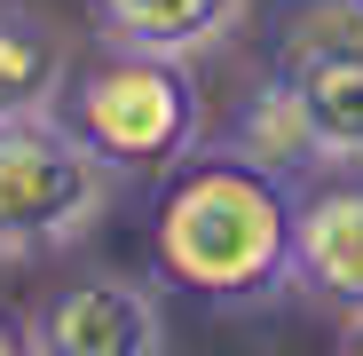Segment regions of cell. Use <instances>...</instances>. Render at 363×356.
<instances>
[{
  "label": "cell",
  "instance_id": "obj_1",
  "mask_svg": "<svg viewBox=\"0 0 363 356\" xmlns=\"http://www.w3.org/2000/svg\"><path fill=\"white\" fill-rule=\"evenodd\" d=\"M300 254V183L245 151L182 158L150 198V269L213 309H269L292 293Z\"/></svg>",
  "mask_w": 363,
  "mask_h": 356
},
{
  "label": "cell",
  "instance_id": "obj_2",
  "mask_svg": "<svg viewBox=\"0 0 363 356\" xmlns=\"http://www.w3.org/2000/svg\"><path fill=\"white\" fill-rule=\"evenodd\" d=\"M55 119L127 183V174H174L182 158L206 151V95L190 64L174 55H135V48H103L87 72H72Z\"/></svg>",
  "mask_w": 363,
  "mask_h": 356
},
{
  "label": "cell",
  "instance_id": "obj_3",
  "mask_svg": "<svg viewBox=\"0 0 363 356\" xmlns=\"http://www.w3.org/2000/svg\"><path fill=\"white\" fill-rule=\"evenodd\" d=\"M118 174L64 127L55 111L0 127V261L64 254L111 214Z\"/></svg>",
  "mask_w": 363,
  "mask_h": 356
},
{
  "label": "cell",
  "instance_id": "obj_4",
  "mask_svg": "<svg viewBox=\"0 0 363 356\" xmlns=\"http://www.w3.org/2000/svg\"><path fill=\"white\" fill-rule=\"evenodd\" d=\"M269 80L300 103L324 166H363V9L355 0H277Z\"/></svg>",
  "mask_w": 363,
  "mask_h": 356
},
{
  "label": "cell",
  "instance_id": "obj_5",
  "mask_svg": "<svg viewBox=\"0 0 363 356\" xmlns=\"http://www.w3.org/2000/svg\"><path fill=\"white\" fill-rule=\"evenodd\" d=\"M40 356H166V309L143 277H79L32 317Z\"/></svg>",
  "mask_w": 363,
  "mask_h": 356
},
{
  "label": "cell",
  "instance_id": "obj_6",
  "mask_svg": "<svg viewBox=\"0 0 363 356\" xmlns=\"http://www.w3.org/2000/svg\"><path fill=\"white\" fill-rule=\"evenodd\" d=\"M292 293L363 317V174H324L300 183V254H292Z\"/></svg>",
  "mask_w": 363,
  "mask_h": 356
},
{
  "label": "cell",
  "instance_id": "obj_7",
  "mask_svg": "<svg viewBox=\"0 0 363 356\" xmlns=\"http://www.w3.org/2000/svg\"><path fill=\"white\" fill-rule=\"evenodd\" d=\"M245 9L253 0H95V32H103V48L198 64L245 24Z\"/></svg>",
  "mask_w": 363,
  "mask_h": 356
},
{
  "label": "cell",
  "instance_id": "obj_8",
  "mask_svg": "<svg viewBox=\"0 0 363 356\" xmlns=\"http://www.w3.org/2000/svg\"><path fill=\"white\" fill-rule=\"evenodd\" d=\"M72 87L64 72V40H55L32 9H0V127L32 111H55Z\"/></svg>",
  "mask_w": 363,
  "mask_h": 356
},
{
  "label": "cell",
  "instance_id": "obj_9",
  "mask_svg": "<svg viewBox=\"0 0 363 356\" xmlns=\"http://www.w3.org/2000/svg\"><path fill=\"white\" fill-rule=\"evenodd\" d=\"M0 356H40V348H32V325L9 317V309H0Z\"/></svg>",
  "mask_w": 363,
  "mask_h": 356
},
{
  "label": "cell",
  "instance_id": "obj_10",
  "mask_svg": "<svg viewBox=\"0 0 363 356\" xmlns=\"http://www.w3.org/2000/svg\"><path fill=\"white\" fill-rule=\"evenodd\" d=\"M332 356H363V317H347V333H340V348Z\"/></svg>",
  "mask_w": 363,
  "mask_h": 356
},
{
  "label": "cell",
  "instance_id": "obj_11",
  "mask_svg": "<svg viewBox=\"0 0 363 356\" xmlns=\"http://www.w3.org/2000/svg\"><path fill=\"white\" fill-rule=\"evenodd\" d=\"M355 9H363V0H355Z\"/></svg>",
  "mask_w": 363,
  "mask_h": 356
}]
</instances>
